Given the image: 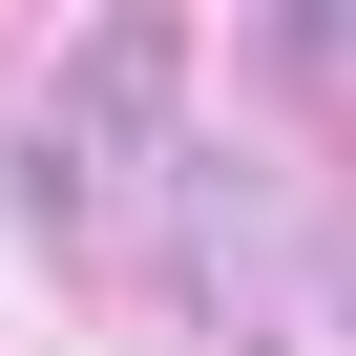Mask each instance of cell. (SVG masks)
<instances>
[{"mask_svg": "<svg viewBox=\"0 0 356 356\" xmlns=\"http://www.w3.org/2000/svg\"><path fill=\"white\" fill-rule=\"evenodd\" d=\"M147 105H168V22H105L84 42V126H147Z\"/></svg>", "mask_w": 356, "mask_h": 356, "instance_id": "6da1fadb", "label": "cell"}]
</instances>
